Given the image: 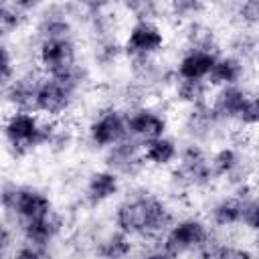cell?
Returning a JSON list of instances; mask_svg holds the SVG:
<instances>
[{
	"instance_id": "cell-8",
	"label": "cell",
	"mask_w": 259,
	"mask_h": 259,
	"mask_svg": "<svg viewBox=\"0 0 259 259\" xmlns=\"http://www.w3.org/2000/svg\"><path fill=\"white\" fill-rule=\"evenodd\" d=\"M79 10V6L73 4H49L40 6L34 22L36 40L47 38H73L75 24L73 16Z\"/></svg>"
},
{
	"instance_id": "cell-11",
	"label": "cell",
	"mask_w": 259,
	"mask_h": 259,
	"mask_svg": "<svg viewBox=\"0 0 259 259\" xmlns=\"http://www.w3.org/2000/svg\"><path fill=\"white\" fill-rule=\"evenodd\" d=\"M51 210H53V200L42 188L30 186V184H18L14 202H12L10 210L6 212V217L12 219L14 223L22 225V223L38 219Z\"/></svg>"
},
{
	"instance_id": "cell-2",
	"label": "cell",
	"mask_w": 259,
	"mask_h": 259,
	"mask_svg": "<svg viewBox=\"0 0 259 259\" xmlns=\"http://www.w3.org/2000/svg\"><path fill=\"white\" fill-rule=\"evenodd\" d=\"M130 194L136 202V239L158 245L176 221L172 206L146 188L132 190Z\"/></svg>"
},
{
	"instance_id": "cell-36",
	"label": "cell",
	"mask_w": 259,
	"mask_h": 259,
	"mask_svg": "<svg viewBox=\"0 0 259 259\" xmlns=\"http://www.w3.org/2000/svg\"><path fill=\"white\" fill-rule=\"evenodd\" d=\"M235 16L249 28L257 26L259 22V2L257 0H245L235 4Z\"/></svg>"
},
{
	"instance_id": "cell-21",
	"label": "cell",
	"mask_w": 259,
	"mask_h": 259,
	"mask_svg": "<svg viewBox=\"0 0 259 259\" xmlns=\"http://www.w3.org/2000/svg\"><path fill=\"white\" fill-rule=\"evenodd\" d=\"M178 152H180V144L176 142V138L172 136H160L154 138L146 144H142V156L146 164L158 166V168H166L178 162Z\"/></svg>"
},
{
	"instance_id": "cell-40",
	"label": "cell",
	"mask_w": 259,
	"mask_h": 259,
	"mask_svg": "<svg viewBox=\"0 0 259 259\" xmlns=\"http://www.w3.org/2000/svg\"><path fill=\"white\" fill-rule=\"evenodd\" d=\"M0 259H10V257L8 255H0Z\"/></svg>"
},
{
	"instance_id": "cell-6",
	"label": "cell",
	"mask_w": 259,
	"mask_h": 259,
	"mask_svg": "<svg viewBox=\"0 0 259 259\" xmlns=\"http://www.w3.org/2000/svg\"><path fill=\"white\" fill-rule=\"evenodd\" d=\"M123 138H127L125 111L115 105H107L99 109L97 115L87 125V142L97 150L105 152L107 148L115 146Z\"/></svg>"
},
{
	"instance_id": "cell-1",
	"label": "cell",
	"mask_w": 259,
	"mask_h": 259,
	"mask_svg": "<svg viewBox=\"0 0 259 259\" xmlns=\"http://www.w3.org/2000/svg\"><path fill=\"white\" fill-rule=\"evenodd\" d=\"M57 123V119H47L32 111H12L2 123V136L14 156H24L32 150L49 148Z\"/></svg>"
},
{
	"instance_id": "cell-37",
	"label": "cell",
	"mask_w": 259,
	"mask_h": 259,
	"mask_svg": "<svg viewBox=\"0 0 259 259\" xmlns=\"http://www.w3.org/2000/svg\"><path fill=\"white\" fill-rule=\"evenodd\" d=\"M257 121H259V103H257V95L253 93V95L247 99V103L243 105V109H241V113H239V117H237L235 123L253 130V127L257 125Z\"/></svg>"
},
{
	"instance_id": "cell-15",
	"label": "cell",
	"mask_w": 259,
	"mask_h": 259,
	"mask_svg": "<svg viewBox=\"0 0 259 259\" xmlns=\"http://www.w3.org/2000/svg\"><path fill=\"white\" fill-rule=\"evenodd\" d=\"M223 125H227V123H223L219 119V115L212 111V107L208 103L188 109L186 117H184V123H182L184 134L188 136V142H196V144H202V146L206 142L214 140Z\"/></svg>"
},
{
	"instance_id": "cell-22",
	"label": "cell",
	"mask_w": 259,
	"mask_h": 259,
	"mask_svg": "<svg viewBox=\"0 0 259 259\" xmlns=\"http://www.w3.org/2000/svg\"><path fill=\"white\" fill-rule=\"evenodd\" d=\"M136 251V243L130 235L113 229L95 241L93 253L97 259H127Z\"/></svg>"
},
{
	"instance_id": "cell-3",
	"label": "cell",
	"mask_w": 259,
	"mask_h": 259,
	"mask_svg": "<svg viewBox=\"0 0 259 259\" xmlns=\"http://www.w3.org/2000/svg\"><path fill=\"white\" fill-rule=\"evenodd\" d=\"M210 237H212V231H210L208 223H204L198 217H182V219L174 221V225L162 237L158 247L164 253H168L172 259H180V257L204 247Z\"/></svg>"
},
{
	"instance_id": "cell-28",
	"label": "cell",
	"mask_w": 259,
	"mask_h": 259,
	"mask_svg": "<svg viewBox=\"0 0 259 259\" xmlns=\"http://www.w3.org/2000/svg\"><path fill=\"white\" fill-rule=\"evenodd\" d=\"M26 20H28V16L22 14L14 6V2L12 4L2 2L0 4V40H4L6 36H10L12 32L20 30L26 24Z\"/></svg>"
},
{
	"instance_id": "cell-23",
	"label": "cell",
	"mask_w": 259,
	"mask_h": 259,
	"mask_svg": "<svg viewBox=\"0 0 259 259\" xmlns=\"http://www.w3.org/2000/svg\"><path fill=\"white\" fill-rule=\"evenodd\" d=\"M174 97L178 103H182L184 107L192 109V107H200L206 105L210 101L212 95V87L206 81H186V79H176L174 85Z\"/></svg>"
},
{
	"instance_id": "cell-34",
	"label": "cell",
	"mask_w": 259,
	"mask_h": 259,
	"mask_svg": "<svg viewBox=\"0 0 259 259\" xmlns=\"http://www.w3.org/2000/svg\"><path fill=\"white\" fill-rule=\"evenodd\" d=\"M16 77V65H14V55L10 47L0 40V91Z\"/></svg>"
},
{
	"instance_id": "cell-26",
	"label": "cell",
	"mask_w": 259,
	"mask_h": 259,
	"mask_svg": "<svg viewBox=\"0 0 259 259\" xmlns=\"http://www.w3.org/2000/svg\"><path fill=\"white\" fill-rule=\"evenodd\" d=\"M47 77H53V79L61 81L63 85H67V87H69L71 91H75L77 95H79V93L89 85V81H91L89 69H87L83 63H79V61H75V63L67 65L65 69L57 71L55 75H47Z\"/></svg>"
},
{
	"instance_id": "cell-39",
	"label": "cell",
	"mask_w": 259,
	"mask_h": 259,
	"mask_svg": "<svg viewBox=\"0 0 259 259\" xmlns=\"http://www.w3.org/2000/svg\"><path fill=\"white\" fill-rule=\"evenodd\" d=\"M140 259H172V257H170L168 253H164V251H162V249L156 245V247L148 249V251H146V253H144Z\"/></svg>"
},
{
	"instance_id": "cell-19",
	"label": "cell",
	"mask_w": 259,
	"mask_h": 259,
	"mask_svg": "<svg viewBox=\"0 0 259 259\" xmlns=\"http://www.w3.org/2000/svg\"><path fill=\"white\" fill-rule=\"evenodd\" d=\"M20 227V237L22 241H32L40 245H53L65 231V219L57 210H51L38 219L26 221Z\"/></svg>"
},
{
	"instance_id": "cell-35",
	"label": "cell",
	"mask_w": 259,
	"mask_h": 259,
	"mask_svg": "<svg viewBox=\"0 0 259 259\" xmlns=\"http://www.w3.org/2000/svg\"><path fill=\"white\" fill-rule=\"evenodd\" d=\"M75 144V132L73 127L65 125V123H57V130L49 142V150L55 152V154H63L67 152L71 146Z\"/></svg>"
},
{
	"instance_id": "cell-25",
	"label": "cell",
	"mask_w": 259,
	"mask_h": 259,
	"mask_svg": "<svg viewBox=\"0 0 259 259\" xmlns=\"http://www.w3.org/2000/svg\"><path fill=\"white\" fill-rule=\"evenodd\" d=\"M184 36H186V49L217 51V53H221V51H219V40H217L214 30H212L208 24H204V22L194 20V22L186 24Z\"/></svg>"
},
{
	"instance_id": "cell-16",
	"label": "cell",
	"mask_w": 259,
	"mask_h": 259,
	"mask_svg": "<svg viewBox=\"0 0 259 259\" xmlns=\"http://www.w3.org/2000/svg\"><path fill=\"white\" fill-rule=\"evenodd\" d=\"M255 91L247 89L245 83L241 85H227V87H217L210 95L208 105L212 107V111L219 115V119L223 123H231L237 121L243 105L247 103V99L253 95Z\"/></svg>"
},
{
	"instance_id": "cell-4",
	"label": "cell",
	"mask_w": 259,
	"mask_h": 259,
	"mask_svg": "<svg viewBox=\"0 0 259 259\" xmlns=\"http://www.w3.org/2000/svg\"><path fill=\"white\" fill-rule=\"evenodd\" d=\"M214 182L208 152L202 144L188 142L180 146L178 162L172 170V184L178 188H206Z\"/></svg>"
},
{
	"instance_id": "cell-14",
	"label": "cell",
	"mask_w": 259,
	"mask_h": 259,
	"mask_svg": "<svg viewBox=\"0 0 259 259\" xmlns=\"http://www.w3.org/2000/svg\"><path fill=\"white\" fill-rule=\"evenodd\" d=\"M42 77H45V73H38L32 69L24 71V73H16V77L0 91V95L12 107V111H32L34 113V97H36V89H38Z\"/></svg>"
},
{
	"instance_id": "cell-7",
	"label": "cell",
	"mask_w": 259,
	"mask_h": 259,
	"mask_svg": "<svg viewBox=\"0 0 259 259\" xmlns=\"http://www.w3.org/2000/svg\"><path fill=\"white\" fill-rule=\"evenodd\" d=\"M123 111H125L127 138H132V140H136L140 144H146V142H150L154 138L166 136L168 117L158 107L142 103V105H136V107H130V109H123Z\"/></svg>"
},
{
	"instance_id": "cell-31",
	"label": "cell",
	"mask_w": 259,
	"mask_h": 259,
	"mask_svg": "<svg viewBox=\"0 0 259 259\" xmlns=\"http://www.w3.org/2000/svg\"><path fill=\"white\" fill-rule=\"evenodd\" d=\"M10 259H53L51 245H40L32 241H20L14 249Z\"/></svg>"
},
{
	"instance_id": "cell-41",
	"label": "cell",
	"mask_w": 259,
	"mask_h": 259,
	"mask_svg": "<svg viewBox=\"0 0 259 259\" xmlns=\"http://www.w3.org/2000/svg\"><path fill=\"white\" fill-rule=\"evenodd\" d=\"M127 259H134V257H127Z\"/></svg>"
},
{
	"instance_id": "cell-38",
	"label": "cell",
	"mask_w": 259,
	"mask_h": 259,
	"mask_svg": "<svg viewBox=\"0 0 259 259\" xmlns=\"http://www.w3.org/2000/svg\"><path fill=\"white\" fill-rule=\"evenodd\" d=\"M12 241H14V233L10 225L0 223V255H8V251L12 249Z\"/></svg>"
},
{
	"instance_id": "cell-32",
	"label": "cell",
	"mask_w": 259,
	"mask_h": 259,
	"mask_svg": "<svg viewBox=\"0 0 259 259\" xmlns=\"http://www.w3.org/2000/svg\"><path fill=\"white\" fill-rule=\"evenodd\" d=\"M255 51H257V36L251 30H241L231 40V55H235V57H239L243 61L253 57Z\"/></svg>"
},
{
	"instance_id": "cell-24",
	"label": "cell",
	"mask_w": 259,
	"mask_h": 259,
	"mask_svg": "<svg viewBox=\"0 0 259 259\" xmlns=\"http://www.w3.org/2000/svg\"><path fill=\"white\" fill-rule=\"evenodd\" d=\"M210 223L217 229H231V227H239L241 223V200L231 196H223L221 200H217L210 208Z\"/></svg>"
},
{
	"instance_id": "cell-9",
	"label": "cell",
	"mask_w": 259,
	"mask_h": 259,
	"mask_svg": "<svg viewBox=\"0 0 259 259\" xmlns=\"http://www.w3.org/2000/svg\"><path fill=\"white\" fill-rule=\"evenodd\" d=\"M75 99H77L75 91H71L61 81L45 75L36 89L34 113H38L40 117H47V119H57L73 107Z\"/></svg>"
},
{
	"instance_id": "cell-29",
	"label": "cell",
	"mask_w": 259,
	"mask_h": 259,
	"mask_svg": "<svg viewBox=\"0 0 259 259\" xmlns=\"http://www.w3.org/2000/svg\"><path fill=\"white\" fill-rule=\"evenodd\" d=\"M204 10H206V4L198 0H176V2L166 4V12H170V16L186 24L194 22Z\"/></svg>"
},
{
	"instance_id": "cell-33",
	"label": "cell",
	"mask_w": 259,
	"mask_h": 259,
	"mask_svg": "<svg viewBox=\"0 0 259 259\" xmlns=\"http://www.w3.org/2000/svg\"><path fill=\"white\" fill-rule=\"evenodd\" d=\"M241 200V227L255 233L257 231V219H259V204H257V196L251 194L247 198H239Z\"/></svg>"
},
{
	"instance_id": "cell-12",
	"label": "cell",
	"mask_w": 259,
	"mask_h": 259,
	"mask_svg": "<svg viewBox=\"0 0 259 259\" xmlns=\"http://www.w3.org/2000/svg\"><path fill=\"white\" fill-rule=\"evenodd\" d=\"M208 164H210L214 180H227L231 186H237V184L249 180L245 156L237 146L225 144V146L217 148L212 154H208Z\"/></svg>"
},
{
	"instance_id": "cell-13",
	"label": "cell",
	"mask_w": 259,
	"mask_h": 259,
	"mask_svg": "<svg viewBox=\"0 0 259 259\" xmlns=\"http://www.w3.org/2000/svg\"><path fill=\"white\" fill-rule=\"evenodd\" d=\"M36 61L45 75H55L77 61L75 38H47L36 42Z\"/></svg>"
},
{
	"instance_id": "cell-30",
	"label": "cell",
	"mask_w": 259,
	"mask_h": 259,
	"mask_svg": "<svg viewBox=\"0 0 259 259\" xmlns=\"http://www.w3.org/2000/svg\"><path fill=\"white\" fill-rule=\"evenodd\" d=\"M123 10L132 16V20H158L162 12H166V4L150 2V0H136L123 4Z\"/></svg>"
},
{
	"instance_id": "cell-27",
	"label": "cell",
	"mask_w": 259,
	"mask_h": 259,
	"mask_svg": "<svg viewBox=\"0 0 259 259\" xmlns=\"http://www.w3.org/2000/svg\"><path fill=\"white\" fill-rule=\"evenodd\" d=\"M123 57V47L117 36H105L95 40V63L99 67H113Z\"/></svg>"
},
{
	"instance_id": "cell-10",
	"label": "cell",
	"mask_w": 259,
	"mask_h": 259,
	"mask_svg": "<svg viewBox=\"0 0 259 259\" xmlns=\"http://www.w3.org/2000/svg\"><path fill=\"white\" fill-rule=\"evenodd\" d=\"M103 164L107 170L115 172L119 178L138 176L146 166L142 156V144L132 138H123L121 142H117L115 146L103 152Z\"/></svg>"
},
{
	"instance_id": "cell-18",
	"label": "cell",
	"mask_w": 259,
	"mask_h": 259,
	"mask_svg": "<svg viewBox=\"0 0 259 259\" xmlns=\"http://www.w3.org/2000/svg\"><path fill=\"white\" fill-rule=\"evenodd\" d=\"M119 190H121V178L115 172L101 168V170H93L87 176L83 198L89 206H101L111 198H115Z\"/></svg>"
},
{
	"instance_id": "cell-17",
	"label": "cell",
	"mask_w": 259,
	"mask_h": 259,
	"mask_svg": "<svg viewBox=\"0 0 259 259\" xmlns=\"http://www.w3.org/2000/svg\"><path fill=\"white\" fill-rule=\"evenodd\" d=\"M221 53L217 51H198V49H184L180 59L176 61L174 73L176 79L186 81H206L217 59Z\"/></svg>"
},
{
	"instance_id": "cell-5",
	"label": "cell",
	"mask_w": 259,
	"mask_h": 259,
	"mask_svg": "<svg viewBox=\"0 0 259 259\" xmlns=\"http://www.w3.org/2000/svg\"><path fill=\"white\" fill-rule=\"evenodd\" d=\"M121 47L127 59L158 57L166 47V32L158 20H132Z\"/></svg>"
},
{
	"instance_id": "cell-20",
	"label": "cell",
	"mask_w": 259,
	"mask_h": 259,
	"mask_svg": "<svg viewBox=\"0 0 259 259\" xmlns=\"http://www.w3.org/2000/svg\"><path fill=\"white\" fill-rule=\"evenodd\" d=\"M247 75V61L231 55V53H221L206 83L217 89V87H227V85H241Z\"/></svg>"
}]
</instances>
